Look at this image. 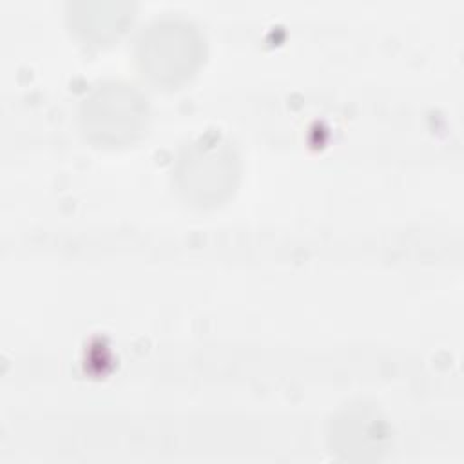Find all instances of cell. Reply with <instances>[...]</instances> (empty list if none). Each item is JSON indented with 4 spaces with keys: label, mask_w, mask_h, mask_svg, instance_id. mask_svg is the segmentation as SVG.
Listing matches in <instances>:
<instances>
[{
    "label": "cell",
    "mask_w": 464,
    "mask_h": 464,
    "mask_svg": "<svg viewBox=\"0 0 464 464\" xmlns=\"http://www.w3.org/2000/svg\"><path fill=\"white\" fill-rule=\"evenodd\" d=\"M141 105L129 91H116L114 87L107 91H100L89 100V105L85 109V114H102L100 118L89 120L92 123V130L103 132V136L121 138L129 136L136 130L138 120L141 118L140 112Z\"/></svg>",
    "instance_id": "cell-1"
}]
</instances>
